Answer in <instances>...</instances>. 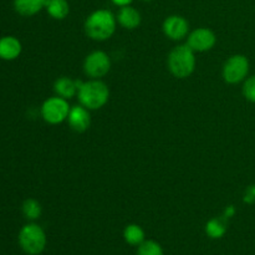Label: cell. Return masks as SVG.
<instances>
[{
	"label": "cell",
	"instance_id": "cell-1",
	"mask_svg": "<svg viewBox=\"0 0 255 255\" xmlns=\"http://www.w3.org/2000/svg\"><path fill=\"white\" fill-rule=\"evenodd\" d=\"M116 30V17L109 10H96L85 22V31L91 39L104 41L111 37Z\"/></svg>",
	"mask_w": 255,
	"mask_h": 255
},
{
	"label": "cell",
	"instance_id": "cell-11",
	"mask_svg": "<svg viewBox=\"0 0 255 255\" xmlns=\"http://www.w3.org/2000/svg\"><path fill=\"white\" fill-rule=\"evenodd\" d=\"M82 82L77 81V80H72L70 77H60L55 82V92L57 94V96L62 97V99H71L75 95L79 92L80 86H81Z\"/></svg>",
	"mask_w": 255,
	"mask_h": 255
},
{
	"label": "cell",
	"instance_id": "cell-14",
	"mask_svg": "<svg viewBox=\"0 0 255 255\" xmlns=\"http://www.w3.org/2000/svg\"><path fill=\"white\" fill-rule=\"evenodd\" d=\"M46 0H14V6L19 14L31 16L45 7Z\"/></svg>",
	"mask_w": 255,
	"mask_h": 255
},
{
	"label": "cell",
	"instance_id": "cell-3",
	"mask_svg": "<svg viewBox=\"0 0 255 255\" xmlns=\"http://www.w3.org/2000/svg\"><path fill=\"white\" fill-rule=\"evenodd\" d=\"M169 71L178 79H186L196 69L194 51L188 45H178L174 47L168 56Z\"/></svg>",
	"mask_w": 255,
	"mask_h": 255
},
{
	"label": "cell",
	"instance_id": "cell-17",
	"mask_svg": "<svg viewBox=\"0 0 255 255\" xmlns=\"http://www.w3.org/2000/svg\"><path fill=\"white\" fill-rule=\"evenodd\" d=\"M226 219H218V218H213L207 223L206 226V233L208 234L211 238L213 239H219L226 234L227 232V224H226Z\"/></svg>",
	"mask_w": 255,
	"mask_h": 255
},
{
	"label": "cell",
	"instance_id": "cell-20",
	"mask_svg": "<svg viewBox=\"0 0 255 255\" xmlns=\"http://www.w3.org/2000/svg\"><path fill=\"white\" fill-rule=\"evenodd\" d=\"M243 95L248 101L255 104V75L246 80L243 86Z\"/></svg>",
	"mask_w": 255,
	"mask_h": 255
},
{
	"label": "cell",
	"instance_id": "cell-24",
	"mask_svg": "<svg viewBox=\"0 0 255 255\" xmlns=\"http://www.w3.org/2000/svg\"><path fill=\"white\" fill-rule=\"evenodd\" d=\"M144 1H149V0H144Z\"/></svg>",
	"mask_w": 255,
	"mask_h": 255
},
{
	"label": "cell",
	"instance_id": "cell-15",
	"mask_svg": "<svg viewBox=\"0 0 255 255\" xmlns=\"http://www.w3.org/2000/svg\"><path fill=\"white\" fill-rule=\"evenodd\" d=\"M47 12L51 17L57 20H62L69 15L70 6L67 0H46L45 4Z\"/></svg>",
	"mask_w": 255,
	"mask_h": 255
},
{
	"label": "cell",
	"instance_id": "cell-18",
	"mask_svg": "<svg viewBox=\"0 0 255 255\" xmlns=\"http://www.w3.org/2000/svg\"><path fill=\"white\" fill-rule=\"evenodd\" d=\"M22 213L27 219H37L41 216V206L35 199H26L22 204Z\"/></svg>",
	"mask_w": 255,
	"mask_h": 255
},
{
	"label": "cell",
	"instance_id": "cell-19",
	"mask_svg": "<svg viewBox=\"0 0 255 255\" xmlns=\"http://www.w3.org/2000/svg\"><path fill=\"white\" fill-rule=\"evenodd\" d=\"M137 255H163V249L157 242L144 241L138 246Z\"/></svg>",
	"mask_w": 255,
	"mask_h": 255
},
{
	"label": "cell",
	"instance_id": "cell-7",
	"mask_svg": "<svg viewBox=\"0 0 255 255\" xmlns=\"http://www.w3.org/2000/svg\"><path fill=\"white\" fill-rule=\"evenodd\" d=\"M111 61L106 52L104 51H94L87 55L84 62V70L87 76L92 79H100L105 76L110 71Z\"/></svg>",
	"mask_w": 255,
	"mask_h": 255
},
{
	"label": "cell",
	"instance_id": "cell-5",
	"mask_svg": "<svg viewBox=\"0 0 255 255\" xmlns=\"http://www.w3.org/2000/svg\"><path fill=\"white\" fill-rule=\"evenodd\" d=\"M249 72V60L244 55H233L227 60L223 67V77L228 84L244 81Z\"/></svg>",
	"mask_w": 255,
	"mask_h": 255
},
{
	"label": "cell",
	"instance_id": "cell-21",
	"mask_svg": "<svg viewBox=\"0 0 255 255\" xmlns=\"http://www.w3.org/2000/svg\"><path fill=\"white\" fill-rule=\"evenodd\" d=\"M243 201H244V203H247V204L255 203V184H252V186H249L248 188L246 189Z\"/></svg>",
	"mask_w": 255,
	"mask_h": 255
},
{
	"label": "cell",
	"instance_id": "cell-9",
	"mask_svg": "<svg viewBox=\"0 0 255 255\" xmlns=\"http://www.w3.org/2000/svg\"><path fill=\"white\" fill-rule=\"evenodd\" d=\"M188 21L183 16L172 15L168 16L163 22V31L166 36L172 40H182L188 34Z\"/></svg>",
	"mask_w": 255,
	"mask_h": 255
},
{
	"label": "cell",
	"instance_id": "cell-16",
	"mask_svg": "<svg viewBox=\"0 0 255 255\" xmlns=\"http://www.w3.org/2000/svg\"><path fill=\"white\" fill-rule=\"evenodd\" d=\"M124 238L129 246H139L144 242V232L137 224H129L125 228Z\"/></svg>",
	"mask_w": 255,
	"mask_h": 255
},
{
	"label": "cell",
	"instance_id": "cell-2",
	"mask_svg": "<svg viewBox=\"0 0 255 255\" xmlns=\"http://www.w3.org/2000/svg\"><path fill=\"white\" fill-rule=\"evenodd\" d=\"M77 96L82 106L86 107L87 110H97L101 109L109 101L110 91L105 82L95 79L91 81L82 82Z\"/></svg>",
	"mask_w": 255,
	"mask_h": 255
},
{
	"label": "cell",
	"instance_id": "cell-13",
	"mask_svg": "<svg viewBox=\"0 0 255 255\" xmlns=\"http://www.w3.org/2000/svg\"><path fill=\"white\" fill-rule=\"evenodd\" d=\"M117 20L126 29H134L141 24V15L134 7L127 5V6H122L120 9L119 14H117Z\"/></svg>",
	"mask_w": 255,
	"mask_h": 255
},
{
	"label": "cell",
	"instance_id": "cell-6",
	"mask_svg": "<svg viewBox=\"0 0 255 255\" xmlns=\"http://www.w3.org/2000/svg\"><path fill=\"white\" fill-rule=\"evenodd\" d=\"M70 110L71 109H70L66 99H62L60 96L51 97L42 105L41 115L46 122L51 125H57L67 120Z\"/></svg>",
	"mask_w": 255,
	"mask_h": 255
},
{
	"label": "cell",
	"instance_id": "cell-4",
	"mask_svg": "<svg viewBox=\"0 0 255 255\" xmlns=\"http://www.w3.org/2000/svg\"><path fill=\"white\" fill-rule=\"evenodd\" d=\"M19 244L26 254L37 255L46 247V236L37 224H27L19 233Z\"/></svg>",
	"mask_w": 255,
	"mask_h": 255
},
{
	"label": "cell",
	"instance_id": "cell-12",
	"mask_svg": "<svg viewBox=\"0 0 255 255\" xmlns=\"http://www.w3.org/2000/svg\"><path fill=\"white\" fill-rule=\"evenodd\" d=\"M21 54V44L14 36H4L0 39V59L14 60Z\"/></svg>",
	"mask_w": 255,
	"mask_h": 255
},
{
	"label": "cell",
	"instance_id": "cell-8",
	"mask_svg": "<svg viewBox=\"0 0 255 255\" xmlns=\"http://www.w3.org/2000/svg\"><path fill=\"white\" fill-rule=\"evenodd\" d=\"M216 41L217 37L212 30L207 29V27H199L189 34L187 45L193 51L203 52L211 50L216 45Z\"/></svg>",
	"mask_w": 255,
	"mask_h": 255
},
{
	"label": "cell",
	"instance_id": "cell-10",
	"mask_svg": "<svg viewBox=\"0 0 255 255\" xmlns=\"http://www.w3.org/2000/svg\"><path fill=\"white\" fill-rule=\"evenodd\" d=\"M67 121H69L71 129L76 132H85L91 124V116H90L89 110L82 105L81 106H74L70 110Z\"/></svg>",
	"mask_w": 255,
	"mask_h": 255
},
{
	"label": "cell",
	"instance_id": "cell-22",
	"mask_svg": "<svg viewBox=\"0 0 255 255\" xmlns=\"http://www.w3.org/2000/svg\"><path fill=\"white\" fill-rule=\"evenodd\" d=\"M234 214H236V208H234L233 206H229V207H227L226 211H224L223 218H224V219L232 218V217H233Z\"/></svg>",
	"mask_w": 255,
	"mask_h": 255
},
{
	"label": "cell",
	"instance_id": "cell-23",
	"mask_svg": "<svg viewBox=\"0 0 255 255\" xmlns=\"http://www.w3.org/2000/svg\"><path fill=\"white\" fill-rule=\"evenodd\" d=\"M112 2L114 4H116L117 6H127V5H129L132 2V0H112Z\"/></svg>",
	"mask_w": 255,
	"mask_h": 255
}]
</instances>
